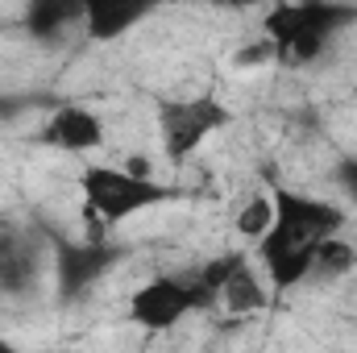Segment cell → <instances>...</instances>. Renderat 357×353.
I'll return each mask as SVG.
<instances>
[{
	"label": "cell",
	"instance_id": "3957f363",
	"mask_svg": "<svg viewBox=\"0 0 357 353\" xmlns=\"http://www.w3.org/2000/svg\"><path fill=\"white\" fill-rule=\"evenodd\" d=\"M79 191H84V208L91 220H100L104 229H116L167 200H175V187H162L150 171H133V167H108V163H91L79 171Z\"/></svg>",
	"mask_w": 357,
	"mask_h": 353
},
{
	"label": "cell",
	"instance_id": "30bf717a",
	"mask_svg": "<svg viewBox=\"0 0 357 353\" xmlns=\"http://www.w3.org/2000/svg\"><path fill=\"white\" fill-rule=\"evenodd\" d=\"M21 21L33 42L54 46L71 29H84V0H25Z\"/></svg>",
	"mask_w": 357,
	"mask_h": 353
},
{
	"label": "cell",
	"instance_id": "5bb4252c",
	"mask_svg": "<svg viewBox=\"0 0 357 353\" xmlns=\"http://www.w3.org/2000/svg\"><path fill=\"white\" fill-rule=\"evenodd\" d=\"M337 179H341V187H345V195L357 204V158H345L341 167H337Z\"/></svg>",
	"mask_w": 357,
	"mask_h": 353
},
{
	"label": "cell",
	"instance_id": "8fae6325",
	"mask_svg": "<svg viewBox=\"0 0 357 353\" xmlns=\"http://www.w3.org/2000/svg\"><path fill=\"white\" fill-rule=\"evenodd\" d=\"M216 303H220L225 312H233V316H254V312H262V308L270 303L266 287H262V274L241 258V262L233 266V274L225 278Z\"/></svg>",
	"mask_w": 357,
	"mask_h": 353
},
{
	"label": "cell",
	"instance_id": "9a60e30c",
	"mask_svg": "<svg viewBox=\"0 0 357 353\" xmlns=\"http://www.w3.org/2000/svg\"><path fill=\"white\" fill-rule=\"evenodd\" d=\"M208 4L229 8V13H245V8H258V4H266V0H208Z\"/></svg>",
	"mask_w": 357,
	"mask_h": 353
},
{
	"label": "cell",
	"instance_id": "8992f818",
	"mask_svg": "<svg viewBox=\"0 0 357 353\" xmlns=\"http://www.w3.org/2000/svg\"><path fill=\"white\" fill-rule=\"evenodd\" d=\"M121 246H112L108 237H84V241H59L54 246V283L63 299H75L91 291L112 266L121 262Z\"/></svg>",
	"mask_w": 357,
	"mask_h": 353
},
{
	"label": "cell",
	"instance_id": "5b68a950",
	"mask_svg": "<svg viewBox=\"0 0 357 353\" xmlns=\"http://www.w3.org/2000/svg\"><path fill=\"white\" fill-rule=\"evenodd\" d=\"M212 308L208 291L199 287V278H178V274H158L150 283H142L133 295H129V320L150 329V333H162V329H175L178 320H187L191 312H204Z\"/></svg>",
	"mask_w": 357,
	"mask_h": 353
},
{
	"label": "cell",
	"instance_id": "52a82bcc",
	"mask_svg": "<svg viewBox=\"0 0 357 353\" xmlns=\"http://www.w3.org/2000/svg\"><path fill=\"white\" fill-rule=\"evenodd\" d=\"M46 270V250L25 229H0V295H25Z\"/></svg>",
	"mask_w": 357,
	"mask_h": 353
},
{
	"label": "cell",
	"instance_id": "277c9868",
	"mask_svg": "<svg viewBox=\"0 0 357 353\" xmlns=\"http://www.w3.org/2000/svg\"><path fill=\"white\" fill-rule=\"evenodd\" d=\"M233 112L216 96H178L158 108V142L171 163H187L208 137L229 129Z\"/></svg>",
	"mask_w": 357,
	"mask_h": 353
},
{
	"label": "cell",
	"instance_id": "7c38bea8",
	"mask_svg": "<svg viewBox=\"0 0 357 353\" xmlns=\"http://www.w3.org/2000/svg\"><path fill=\"white\" fill-rule=\"evenodd\" d=\"M354 266H357V246L345 241L341 233H328V237L316 246V254H312V278L337 283V278H345Z\"/></svg>",
	"mask_w": 357,
	"mask_h": 353
},
{
	"label": "cell",
	"instance_id": "9c48e42d",
	"mask_svg": "<svg viewBox=\"0 0 357 353\" xmlns=\"http://www.w3.org/2000/svg\"><path fill=\"white\" fill-rule=\"evenodd\" d=\"M162 0H84V33L91 42H116L133 33Z\"/></svg>",
	"mask_w": 357,
	"mask_h": 353
},
{
	"label": "cell",
	"instance_id": "ba28073f",
	"mask_svg": "<svg viewBox=\"0 0 357 353\" xmlns=\"http://www.w3.org/2000/svg\"><path fill=\"white\" fill-rule=\"evenodd\" d=\"M42 142L63 154H91L104 146V117L88 104H59L42 125Z\"/></svg>",
	"mask_w": 357,
	"mask_h": 353
},
{
	"label": "cell",
	"instance_id": "7a4b0ae2",
	"mask_svg": "<svg viewBox=\"0 0 357 353\" xmlns=\"http://www.w3.org/2000/svg\"><path fill=\"white\" fill-rule=\"evenodd\" d=\"M270 204H274V220L258 241V262L282 258V254H299V250H316L328 233L345 229V208L320 195H307L299 187H282L270 183Z\"/></svg>",
	"mask_w": 357,
	"mask_h": 353
},
{
	"label": "cell",
	"instance_id": "6da1fadb",
	"mask_svg": "<svg viewBox=\"0 0 357 353\" xmlns=\"http://www.w3.org/2000/svg\"><path fill=\"white\" fill-rule=\"evenodd\" d=\"M357 17L354 4L341 0H282L278 8L266 13V42L274 46V59L291 63V67H307L316 63L333 38Z\"/></svg>",
	"mask_w": 357,
	"mask_h": 353
},
{
	"label": "cell",
	"instance_id": "4fadbf2b",
	"mask_svg": "<svg viewBox=\"0 0 357 353\" xmlns=\"http://www.w3.org/2000/svg\"><path fill=\"white\" fill-rule=\"evenodd\" d=\"M270 220H274V204H270V191H262V195H254L241 212H237V233L245 237V241H262V233L270 229Z\"/></svg>",
	"mask_w": 357,
	"mask_h": 353
}]
</instances>
